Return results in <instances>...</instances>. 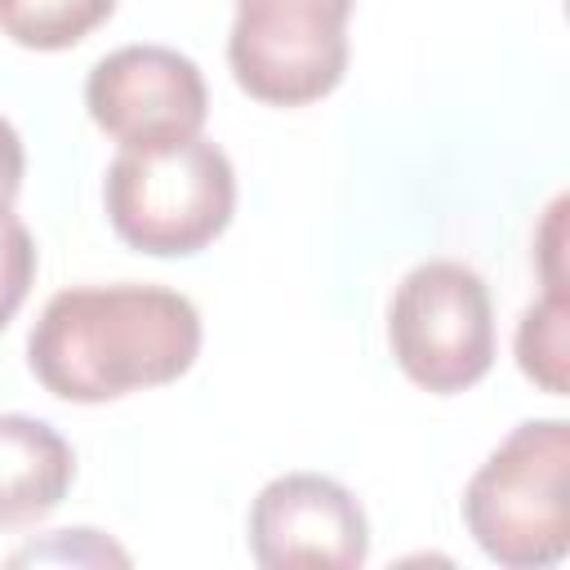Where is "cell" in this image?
I'll return each instance as SVG.
<instances>
[{
	"mask_svg": "<svg viewBox=\"0 0 570 570\" xmlns=\"http://www.w3.org/2000/svg\"><path fill=\"white\" fill-rule=\"evenodd\" d=\"M356 0H236L227 62L236 85L267 107H307L347 71Z\"/></svg>",
	"mask_w": 570,
	"mask_h": 570,
	"instance_id": "5b68a950",
	"label": "cell"
},
{
	"mask_svg": "<svg viewBox=\"0 0 570 570\" xmlns=\"http://www.w3.org/2000/svg\"><path fill=\"white\" fill-rule=\"evenodd\" d=\"M9 561L13 566L18 561H80V566H107V561H116V566H125L129 557L111 539H102L98 530H53L49 543H31V548L13 552Z\"/></svg>",
	"mask_w": 570,
	"mask_h": 570,
	"instance_id": "7c38bea8",
	"label": "cell"
},
{
	"mask_svg": "<svg viewBox=\"0 0 570 570\" xmlns=\"http://www.w3.org/2000/svg\"><path fill=\"white\" fill-rule=\"evenodd\" d=\"M566 316H570L566 285H548L543 298L530 303L521 312V325H517V365L530 383H539L552 396H566V387H570V379H566V365H570Z\"/></svg>",
	"mask_w": 570,
	"mask_h": 570,
	"instance_id": "30bf717a",
	"label": "cell"
},
{
	"mask_svg": "<svg viewBox=\"0 0 570 570\" xmlns=\"http://www.w3.org/2000/svg\"><path fill=\"white\" fill-rule=\"evenodd\" d=\"M22 169H27V151L18 129L0 116V214H13V200L22 191Z\"/></svg>",
	"mask_w": 570,
	"mask_h": 570,
	"instance_id": "4fadbf2b",
	"label": "cell"
},
{
	"mask_svg": "<svg viewBox=\"0 0 570 570\" xmlns=\"http://www.w3.org/2000/svg\"><path fill=\"white\" fill-rule=\"evenodd\" d=\"M85 107L120 147H151L200 134L209 89L187 53L169 45H125L89 67Z\"/></svg>",
	"mask_w": 570,
	"mask_h": 570,
	"instance_id": "8992f818",
	"label": "cell"
},
{
	"mask_svg": "<svg viewBox=\"0 0 570 570\" xmlns=\"http://www.w3.org/2000/svg\"><path fill=\"white\" fill-rule=\"evenodd\" d=\"M116 13V0H18L0 13V31L40 53H58L80 45L94 27H102Z\"/></svg>",
	"mask_w": 570,
	"mask_h": 570,
	"instance_id": "9c48e42d",
	"label": "cell"
},
{
	"mask_svg": "<svg viewBox=\"0 0 570 570\" xmlns=\"http://www.w3.org/2000/svg\"><path fill=\"white\" fill-rule=\"evenodd\" d=\"M200 356V312L165 285H76L45 303L27 334L36 383L71 405L120 401L183 379Z\"/></svg>",
	"mask_w": 570,
	"mask_h": 570,
	"instance_id": "6da1fadb",
	"label": "cell"
},
{
	"mask_svg": "<svg viewBox=\"0 0 570 570\" xmlns=\"http://www.w3.org/2000/svg\"><path fill=\"white\" fill-rule=\"evenodd\" d=\"M31 281H36V240L27 223H18L13 214H0V330L27 303Z\"/></svg>",
	"mask_w": 570,
	"mask_h": 570,
	"instance_id": "8fae6325",
	"label": "cell"
},
{
	"mask_svg": "<svg viewBox=\"0 0 570 570\" xmlns=\"http://www.w3.org/2000/svg\"><path fill=\"white\" fill-rule=\"evenodd\" d=\"M249 557L263 570H356L370 557L365 508L334 476L285 472L249 508Z\"/></svg>",
	"mask_w": 570,
	"mask_h": 570,
	"instance_id": "52a82bcc",
	"label": "cell"
},
{
	"mask_svg": "<svg viewBox=\"0 0 570 570\" xmlns=\"http://www.w3.org/2000/svg\"><path fill=\"white\" fill-rule=\"evenodd\" d=\"M13 4H18V0H0V13H4V9H13Z\"/></svg>",
	"mask_w": 570,
	"mask_h": 570,
	"instance_id": "5bb4252c",
	"label": "cell"
},
{
	"mask_svg": "<svg viewBox=\"0 0 570 570\" xmlns=\"http://www.w3.org/2000/svg\"><path fill=\"white\" fill-rule=\"evenodd\" d=\"M387 343L414 387L432 396L468 392L494 365V303L485 281L459 258L410 267L387 307Z\"/></svg>",
	"mask_w": 570,
	"mask_h": 570,
	"instance_id": "277c9868",
	"label": "cell"
},
{
	"mask_svg": "<svg viewBox=\"0 0 570 570\" xmlns=\"http://www.w3.org/2000/svg\"><path fill=\"white\" fill-rule=\"evenodd\" d=\"M463 525L508 570H548L570 552V423L525 419L472 472Z\"/></svg>",
	"mask_w": 570,
	"mask_h": 570,
	"instance_id": "3957f363",
	"label": "cell"
},
{
	"mask_svg": "<svg viewBox=\"0 0 570 570\" xmlns=\"http://www.w3.org/2000/svg\"><path fill=\"white\" fill-rule=\"evenodd\" d=\"M76 481V454L58 428L31 414H0V530L45 521Z\"/></svg>",
	"mask_w": 570,
	"mask_h": 570,
	"instance_id": "ba28073f",
	"label": "cell"
},
{
	"mask_svg": "<svg viewBox=\"0 0 570 570\" xmlns=\"http://www.w3.org/2000/svg\"><path fill=\"white\" fill-rule=\"evenodd\" d=\"M111 232L151 258H187L214 245L236 209V169L200 134L151 147H120L102 178Z\"/></svg>",
	"mask_w": 570,
	"mask_h": 570,
	"instance_id": "7a4b0ae2",
	"label": "cell"
}]
</instances>
